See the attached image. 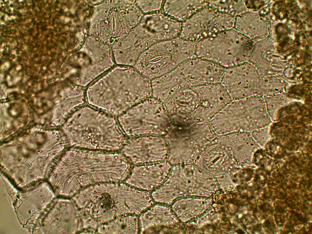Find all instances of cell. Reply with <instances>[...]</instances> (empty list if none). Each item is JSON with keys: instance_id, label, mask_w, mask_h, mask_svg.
<instances>
[{"instance_id": "obj_4", "label": "cell", "mask_w": 312, "mask_h": 234, "mask_svg": "<svg viewBox=\"0 0 312 234\" xmlns=\"http://www.w3.org/2000/svg\"><path fill=\"white\" fill-rule=\"evenodd\" d=\"M196 44L179 36L160 41L143 52L133 67L151 81L196 57Z\"/></svg>"}, {"instance_id": "obj_7", "label": "cell", "mask_w": 312, "mask_h": 234, "mask_svg": "<svg viewBox=\"0 0 312 234\" xmlns=\"http://www.w3.org/2000/svg\"><path fill=\"white\" fill-rule=\"evenodd\" d=\"M249 42L234 28L215 34L197 42L196 56L224 68L243 63L247 59Z\"/></svg>"}, {"instance_id": "obj_16", "label": "cell", "mask_w": 312, "mask_h": 234, "mask_svg": "<svg viewBox=\"0 0 312 234\" xmlns=\"http://www.w3.org/2000/svg\"><path fill=\"white\" fill-rule=\"evenodd\" d=\"M208 3V6L235 17L244 13L246 8L243 1L211 0Z\"/></svg>"}, {"instance_id": "obj_13", "label": "cell", "mask_w": 312, "mask_h": 234, "mask_svg": "<svg viewBox=\"0 0 312 234\" xmlns=\"http://www.w3.org/2000/svg\"><path fill=\"white\" fill-rule=\"evenodd\" d=\"M171 168L167 161L135 165L130 169L126 182L137 189L153 190L164 182Z\"/></svg>"}, {"instance_id": "obj_8", "label": "cell", "mask_w": 312, "mask_h": 234, "mask_svg": "<svg viewBox=\"0 0 312 234\" xmlns=\"http://www.w3.org/2000/svg\"><path fill=\"white\" fill-rule=\"evenodd\" d=\"M235 18L207 5L181 22L179 36L197 42L218 32L233 28Z\"/></svg>"}, {"instance_id": "obj_10", "label": "cell", "mask_w": 312, "mask_h": 234, "mask_svg": "<svg viewBox=\"0 0 312 234\" xmlns=\"http://www.w3.org/2000/svg\"><path fill=\"white\" fill-rule=\"evenodd\" d=\"M202 171L194 163L174 166L164 182L151 192L153 200L168 205L188 195L192 191V183Z\"/></svg>"}, {"instance_id": "obj_11", "label": "cell", "mask_w": 312, "mask_h": 234, "mask_svg": "<svg viewBox=\"0 0 312 234\" xmlns=\"http://www.w3.org/2000/svg\"><path fill=\"white\" fill-rule=\"evenodd\" d=\"M237 150L223 135L217 136L201 151L194 163L210 173L229 171L239 165Z\"/></svg>"}, {"instance_id": "obj_15", "label": "cell", "mask_w": 312, "mask_h": 234, "mask_svg": "<svg viewBox=\"0 0 312 234\" xmlns=\"http://www.w3.org/2000/svg\"><path fill=\"white\" fill-rule=\"evenodd\" d=\"M208 4L207 0H164L162 11L181 23Z\"/></svg>"}, {"instance_id": "obj_1", "label": "cell", "mask_w": 312, "mask_h": 234, "mask_svg": "<svg viewBox=\"0 0 312 234\" xmlns=\"http://www.w3.org/2000/svg\"><path fill=\"white\" fill-rule=\"evenodd\" d=\"M151 96V80L133 66H126L102 76L86 93L89 105L118 115Z\"/></svg>"}, {"instance_id": "obj_2", "label": "cell", "mask_w": 312, "mask_h": 234, "mask_svg": "<svg viewBox=\"0 0 312 234\" xmlns=\"http://www.w3.org/2000/svg\"><path fill=\"white\" fill-rule=\"evenodd\" d=\"M118 124L113 115L84 106L72 113L64 130L74 147L114 151L121 148L126 140Z\"/></svg>"}, {"instance_id": "obj_5", "label": "cell", "mask_w": 312, "mask_h": 234, "mask_svg": "<svg viewBox=\"0 0 312 234\" xmlns=\"http://www.w3.org/2000/svg\"><path fill=\"white\" fill-rule=\"evenodd\" d=\"M217 135L209 122L173 125L164 135L167 161L171 165L194 163Z\"/></svg>"}, {"instance_id": "obj_12", "label": "cell", "mask_w": 312, "mask_h": 234, "mask_svg": "<svg viewBox=\"0 0 312 234\" xmlns=\"http://www.w3.org/2000/svg\"><path fill=\"white\" fill-rule=\"evenodd\" d=\"M121 153L132 164H144L163 161L167 148L164 138L158 136H136L125 140Z\"/></svg>"}, {"instance_id": "obj_17", "label": "cell", "mask_w": 312, "mask_h": 234, "mask_svg": "<svg viewBox=\"0 0 312 234\" xmlns=\"http://www.w3.org/2000/svg\"><path fill=\"white\" fill-rule=\"evenodd\" d=\"M141 11L144 14H148L162 11L164 0H136Z\"/></svg>"}, {"instance_id": "obj_14", "label": "cell", "mask_w": 312, "mask_h": 234, "mask_svg": "<svg viewBox=\"0 0 312 234\" xmlns=\"http://www.w3.org/2000/svg\"><path fill=\"white\" fill-rule=\"evenodd\" d=\"M140 233L159 232L172 227L179 223L170 207L158 204L146 209L139 217Z\"/></svg>"}, {"instance_id": "obj_6", "label": "cell", "mask_w": 312, "mask_h": 234, "mask_svg": "<svg viewBox=\"0 0 312 234\" xmlns=\"http://www.w3.org/2000/svg\"><path fill=\"white\" fill-rule=\"evenodd\" d=\"M117 121L131 136L164 135L173 125L163 103L151 96L118 115Z\"/></svg>"}, {"instance_id": "obj_3", "label": "cell", "mask_w": 312, "mask_h": 234, "mask_svg": "<svg viewBox=\"0 0 312 234\" xmlns=\"http://www.w3.org/2000/svg\"><path fill=\"white\" fill-rule=\"evenodd\" d=\"M181 22L162 11L145 14L139 23L124 37L117 62L133 66L140 55L154 44L179 35Z\"/></svg>"}, {"instance_id": "obj_9", "label": "cell", "mask_w": 312, "mask_h": 234, "mask_svg": "<svg viewBox=\"0 0 312 234\" xmlns=\"http://www.w3.org/2000/svg\"><path fill=\"white\" fill-rule=\"evenodd\" d=\"M225 68L196 56L180 64L172 71L173 81L180 90L220 83Z\"/></svg>"}]
</instances>
